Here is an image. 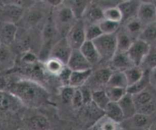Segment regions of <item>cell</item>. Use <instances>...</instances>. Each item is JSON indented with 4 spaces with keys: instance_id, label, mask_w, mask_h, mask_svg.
<instances>
[{
    "instance_id": "38",
    "label": "cell",
    "mask_w": 156,
    "mask_h": 130,
    "mask_svg": "<svg viewBox=\"0 0 156 130\" xmlns=\"http://www.w3.org/2000/svg\"><path fill=\"white\" fill-rule=\"evenodd\" d=\"M131 119L133 120V125L136 128H144L148 125L149 122V116L140 113H136Z\"/></svg>"
},
{
    "instance_id": "30",
    "label": "cell",
    "mask_w": 156,
    "mask_h": 130,
    "mask_svg": "<svg viewBox=\"0 0 156 130\" xmlns=\"http://www.w3.org/2000/svg\"><path fill=\"white\" fill-rule=\"evenodd\" d=\"M45 71L48 74H51L53 76L58 77L61 72L62 71L63 68L66 66L63 63L59 61L58 60L55 59V58H48L46 60L45 63L44 64Z\"/></svg>"
},
{
    "instance_id": "32",
    "label": "cell",
    "mask_w": 156,
    "mask_h": 130,
    "mask_svg": "<svg viewBox=\"0 0 156 130\" xmlns=\"http://www.w3.org/2000/svg\"><path fill=\"white\" fill-rule=\"evenodd\" d=\"M139 39L145 41L149 45L156 42V23L145 26L139 36Z\"/></svg>"
},
{
    "instance_id": "25",
    "label": "cell",
    "mask_w": 156,
    "mask_h": 130,
    "mask_svg": "<svg viewBox=\"0 0 156 130\" xmlns=\"http://www.w3.org/2000/svg\"><path fill=\"white\" fill-rule=\"evenodd\" d=\"M106 86L126 90L128 87V83L123 71H112Z\"/></svg>"
},
{
    "instance_id": "47",
    "label": "cell",
    "mask_w": 156,
    "mask_h": 130,
    "mask_svg": "<svg viewBox=\"0 0 156 130\" xmlns=\"http://www.w3.org/2000/svg\"><path fill=\"white\" fill-rule=\"evenodd\" d=\"M148 130H156V122H154L152 125H151V126L149 127Z\"/></svg>"
},
{
    "instance_id": "3",
    "label": "cell",
    "mask_w": 156,
    "mask_h": 130,
    "mask_svg": "<svg viewBox=\"0 0 156 130\" xmlns=\"http://www.w3.org/2000/svg\"><path fill=\"white\" fill-rule=\"evenodd\" d=\"M151 46L140 39H136L129 50L127 54L134 66L141 67L149 54Z\"/></svg>"
},
{
    "instance_id": "12",
    "label": "cell",
    "mask_w": 156,
    "mask_h": 130,
    "mask_svg": "<svg viewBox=\"0 0 156 130\" xmlns=\"http://www.w3.org/2000/svg\"><path fill=\"white\" fill-rule=\"evenodd\" d=\"M109 61L112 68L115 70L114 71H125L134 67L126 52L117 51Z\"/></svg>"
},
{
    "instance_id": "39",
    "label": "cell",
    "mask_w": 156,
    "mask_h": 130,
    "mask_svg": "<svg viewBox=\"0 0 156 130\" xmlns=\"http://www.w3.org/2000/svg\"><path fill=\"white\" fill-rule=\"evenodd\" d=\"M70 104L74 109H79L83 105V96H82L80 88H77V89L75 90L74 94H73Z\"/></svg>"
},
{
    "instance_id": "45",
    "label": "cell",
    "mask_w": 156,
    "mask_h": 130,
    "mask_svg": "<svg viewBox=\"0 0 156 130\" xmlns=\"http://www.w3.org/2000/svg\"><path fill=\"white\" fill-rule=\"evenodd\" d=\"M150 83L154 87H156V68L149 71Z\"/></svg>"
},
{
    "instance_id": "37",
    "label": "cell",
    "mask_w": 156,
    "mask_h": 130,
    "mask_svg": "<svg viewBox=\"0 0 156 130\" xmlns=\"http://www.w3.org/2000/svg\"><path fill=\"white\" fill-rule=\"evenodd\" d=\"M75 88L70 86H62L60 90V95L63 102L66 104H69L71 103L72 98L75 92Z\"/></svg>"
},
{
    "instance_id": "10",
    "label": "cell",
    "mask_w": 156,
    "mask_h": 130,
    "mask_svg": "<svg viewBox=\"0 0 156 130\" xmlns=\"http://www.w3.org/2000/svg\"><path fill=\"white\" fill-rule=\"evenodd\" d=\"M1 17L3 22L14 23L19 22L24 14V9L15 3L6 4L1 9Z\"/></svg>"
},
{
    "instance_id": "23",
    "label": "cell",
    "mask_w": 156,
    "mask_h": 130,
    "mask_svg": "<svg viewBox=\"0 0 156 130\" xmlns=\"http://www.w3.org/2000/svg\"><path fill=\"white\" fill-rule=\"evenodd\" d=\"M144 28L145 26L141 23L137 17L126 21L125 30L133 38H136V39H138Z\"/></svg>"
},
{
    "instance_id": "29",
    "label": "cell",
    "mask_w": 156,
    "mask_h": 130,
    "mask_svg": "<svg viewBox=\"0 0 156 130\" xmlns=\"http://www.w3.org/2000/svg\"><path fill=\"white\" fill-rule=\"evenodd\" d=\"M123 72L125 74L126 77L128 86H130L137 83L139 80L142 79L144 74H145V71L141 67L136 66L132 67Z\"/></svg>"
},
{
    "instance_id": "46",
    "label": "cell",
    "mask_w": 156,
    "mask_h": 130,
    "mask_svg": "<svg viewBox=\"0 0 156 130\" xmlns=\"http://www.w3.org/2000/svg\"><path fill=\"white\" fill-rule=\"evenodd\" d=\"M47 2L49 3V5L57 8V7H59L61 5H62L63 1H61V0H48V1H47Z\"/></svg>"
},
{
    "instance_id": "18",
    "label": "cell",
    "mask_w": 156,
    "mask_h": 130,
    "mask_svg": "<svg viewBox=\"0 0 156 130\" xmlns=\"http://www.w3.org/2000/svg\"><path fill=\"white\" fill-rule=\"evenodd\" d=\"M92 75V69L83 71H72L70 75L69 86L77 89L84 86Z\"/></svg>"
},
{
    "instance_id": "20",
    "label": "cell",
    "mask_w": 156,
    "mask_h": 130,
    "mask_svg": "<svg viewBox=\"0 0 156 130\" xmlns=\"http://www.w3.org/2000/svg\"><path fill=\"white\" fill-rule=\"evenodd\" d=\"M20 103L12 94L7 91H0V112H5L14 108Z\"/></svg>"
},
{
    "instance_id": "48",
    "label": "cell",
    "mask_w": 156,
    "mask_h": 130,
    "mask_svg": "<svg viewBox=\"0 0 156 130\" xmlns=\"http://www.w3.org/2000/svg\"><path fill=\"white\" fill-rule=\"evenodd\" d=\"M2 45V43H1V41H0V46Z\"/></svg>"
},
{
    "instance_id": "11",
    "label": "cell",
    "mask_w": 156,
    "mask_h": 130,
    "mask_svg": "<svg viewBox=\"0 0 156 130\" xmlns=\"http://www.w3.org/2000/svg\"><path fill=\"white\" fill-rule=\"evenodd\" d=\"M75 20H76V18H75L73 12L70 9V7L67 6L66 4L63 6L60 7L58 11L57 12L56 26L59 25L60 28H62L63 30H65V28H67L69 31L72 25L75 23Z\"/></svg>"
},
{
    "instance_id": "28",
    "label": "cell",
    "mask_w": 156,
    "mask_h": 130,
    "mask_svg": "<svg viewBox=\"0 0 156 130\" xmlns=\"http://www.w3.org/2000/svg\"><path fill=\"white\" fill-rule=\"evenodd\" d=\"M69 3L67 4V6L70 7V9L73 12L76 19L80 20L81 18L83 17L85 12L87 9L88 5L90 4V1H69Z\"/></svg>"
},
{
    "instance_id": "6",
    "label": "cell",
    "mask_w": 156,
    "mask_h": 130,
    "mask_svg": "<svg viewBox=\"0 0 156 130\" xmlns=\"http://www.w3.org/2000/svg\"><path fill=\"white\" fill-rule=\"evenodd\" d=\"M71 51L72 48L67 42L65 37H64L52 46L49 58L58 60L64 65H66L70 58Z\"/></svg>"
},
{
    "instance_id": "44",
    "label": "cell",
    "mask_w": 156,
    "mask_h": 130,
    "mask_svg": "<svg viewBox=\"0 0 156 130\" xmlns=\"http://www.w3.org/2000/svg\"><path fill=\"white\" fill-rule=\"evenodd\" d=\"M41 15L38 12H32L30 13L28 15V17L27 19V21L28 22V23L31 24H34L37 23L39 21V19H41Z\"/></svg>"
},
{
    "instance_id": "7",
    "label": "cell",
    "mask_w": 156,
    "mask_h": 130,
    "mask_svg": "<svg viewBox=\"0 0 156 130\" xmlns=\"http://www.w3.org/2000/svg\"><path fill=\"white\" fill-rule=\"evenodd\" d=\"M137 19L145 27L156 23V4L151 2H141Z\"/></svg>"
},
{
    "instance_id": "34",
    "label": "cell",
    "mask_w": 156,
    "mask_h": 130,
    "mask_svg": "<svg viewBox=\"0 0 156 130\" xmlns=\"http://www.w3.org/2000/svg\"><path fill=\"white\" fill-rule=\"evenodd\" d=\"M112 73V71L110 68H101V69L97 70L94 74V81L99 85L106 86Z\"/></svg>"
},
{
    "instance_id": "49",
    "label": "cell",
    "mask_w": 156,
    "mask_h": 130,
    "mask_svg": "<svg viewBox=\"0 0 156 130\" xmlns=\"http://www.w3.org/2000/svg\"><path fill=\"white\" fill-rule=\"evenodd\" d=\"M18 130H25V129H22V128H20V129H18Z\"/></svg>"
},
{
    "instance_id": "33",
    "label": "cell",
    "mask_w": 156,
    "mask_h": 130,
    "mask_svg": "<svg viewBox=\"0 0 156 130\" xmlns=\"http://www.w3.org/2000/svg\"><path fill=\"white\" fill-rule=\"evenodd\" d=\"M103 35L98 24L85 25V38L86 41H94Z\"/></svg>"
},
{
    "instance_id": "9",
    "label": "cell",
    "mask_w": 156,
    "mask_h": 130,
    "mask_svg": "<svg viewBox=\"0 0 156 130\" xmlns=\"http://www.w3.org/2000/svg\"><path fill=\"white\" fill-rule=\"evenodd\" d=\"M18 27L16 24L9 22L0 23V41L2 45L11 46L16 40Z\"/></svg>"
},
{
    "instance_id": "19",
    "label": "cell",
    "mask_w": 156,
    "mask_h": 130,
    "mask_svg": "<svg viewBox=\"0 0 156 130\" xmlns=\"http://www.w3.org/2000/svg\"><path fill=\"white\" fill-rule=\"evenodd\" d=\"M28 130H50L49 120L43 115H36L30 118L27 123Z\"/></svg>"
},
{
    "instance_id": "50",
    "label": "cell",
    "mask_w": 156,
    "mask_h": 130,
    "mask_svg": "<svg viewBox=\"0 0 156 130\" xmlns=\"http://www.w3.org/2000/svg\"><path fill=\"white\" fill-rule=\"evenodd\" d=\"M73 130H76V129H73Z\"/></svg>"
},
{
    "instance_id": "27",
    "label": "cell",
    "mask_w": 156,
    "mask_h": 130,
    "mask_svg": "<svg viewBox=\"0 0 156 130\" xmlns=\"http://www.w3.org/2000/svg\"><path fill=\"white\" fill-rule=\"evenodd\" d=\"M150 83V79H149V71H145L143 77H142L140 80L136 83L135 84L132 85V86H128L126 89V93L131 94L132 96L136 95L138 93L143 92L145 90L148 85Z\"/></svg>"
},
{
    "instance_id": "41",
    "label": "cell",
    "mask_w": 156,
    "mask_h": 130,
    "mask_svg": "<svg viewBox=\"0 0 156 130\" xmlns=\"http://www.w3.org/2000/svg\"><path fill=\"white\" fill-rule=\"evenodd\" d=\"M71 74L72 71L70 69H69L67 66H65L63 68L62 71H61V74L58 77L59 78L61 83L63 84V86H68Z\"/></svg>"
},
{
    "instance_id": "2",
    "label": "cell",
    "mask_w": 156,
    "mask_h": 130,
    "mask_svg": "<svg viewBox=\"0 0 156 130\" xmlns=\"http://www.w3.org/2000/svg\"><path fill=\"white\" fill-rule=\"evenodd\" d=\"M93 43L101 59L110 61L117 52L115 35H102Z\"/></svg>"
},
{
    "instance_id": "51",
    "label": "cell",
    "mask_w": 156,
    "mask_h": 130,
    "mask_svg": "<svg viewBox=\"0 0 156 130\" xmlns=\"http://www.w3.org/2000/svg\"><path fill=\"white\" fill-rule=\"evenodd\" d=\"M121 130H123V129H121Z\"/></svg>"
},
{
    "instance_id": "4",
    "label": "cell",
    "mask_w": 156,
    "mask_h": 130,
    "mask_svg": "<svg viewBox=\"0 0 156 130\" xmlns=\"http://www.w3.org/2000/svg\"><path fill=\"white\" fill-rule=\"evenodd\" d=\"M133 97L136 105V113H140L149 116L155 112V103L153 99L152 95L149 92L145 90Z\"/></svg>"
},
{
    "instance_id": "43",
    "label": "cell",
    "mask_w": 156,
    "mask_h": 130,
    "mask_svg": "<svg viewBox=\"0 0 156 130\" xmlns=\"http://www.w3.org/2000/svg\"><path fill=\"white\" fill-rule=\"evenodd\" d=\"M22 61L25 64H32L36 61V57L31 52H25L22 57Z\"/></svg>"
},
{
    "instance_id": "16",
    "label": "cell",
    "mask_w": 156,
    "mask_h": 130,
    "mask_svg": "<svg viewBox=\"0 0 156 130\" xmlns=\"http://www.w3.org/2000/svg\"><path fill=\"white\" fill-rule=\"evenodd\" d=\"M118 104L123 113L125 119H131L136 113V105L133 100V97L131 94L126 93L125 96L118 102Z\"/></svg>"
},
{
    "instance_id": "13",
    "label": "cell",
    "mask_w": 156,
    "mask_h": 130,
    "mask_svg": "<svg viewBox=\"0 0 156 130\" xmlns=\"http://www.w3.org/2000/svg\"><path fill=\"white\" fill-rule=\"evenodd\" d=\"M141 2L138 1H123L118 4L123 17V21H127L133 18L137 17L138 10ZM122 21V22H123Z\"/></svg>"
},
{
    "instance_id": "8",
    "label": "cell",
    "mask_w": 156,
    "mask_h": 130,
    "mask_svg": "<svg viewBox=\"0 0 156 130\" xmlns=\"http://www.w3.org/2000/svg\"><path fill=\"white\" fill-rule=\"evenodd\" d=\"M66 66L72 71H83L92 69V65L88 62L80 50H72Z\"/></svg>"
},
{
    "instance_id": "42",
    "label": "cell",
    "mask_w": 156,
    "mask_h": 130,
    "mask_svg": "<svg viewBox=\"0 0 156 130\" xmlns=\"http://www.w3.org/2000/svg\"><path fill=\"white\" fill-rule=\"evenodd\" d=\"M80 91H81L82 96H83V105H88L92 103V93L90 90L86 86H82L80 88Z\"/></svg>"
},
{
    "instance_id": "24",
    "label": "cell",
    "mask_w": 156,
    "mask_h": 130,
    "mask_svg": "<svg viewBox=\"0 0 156 130\" xmlns=\"http://www.w3.org/2000/svg\"><path fill=\"white\" fill-rule=\"evenodd\" d=\"M14 64V56L9 47L0 46V70L6 69Z\"/></svg>"
},
{
    "instance_id": "1",
    "label": "cell",
    "mask_w": 156,
    "mask_h": 130,
    "mask_svg": "<svg viewBox=\"0 0 156 130\" xmlns=\"http://www.w3.org/2000/svg\"><path fill=\"white\" fill-rule=\"evenodd\" d=\"M9 92L23 105L38 108L48 100V93L41 84L31 80H19L9 86Z\"/></svg>"
},
{
    "instance_id": "17",
    "label": "cell",
    "mask_w": 156,
    "mask_h": 130,
    "mask_svg": "<svg viewBox=\"0 0 156 130\" xmlns=\"http://www.w3.org/2000/svg\"><path fill=\"white\" fill-rule=\"evenodd\" d=\"M120 123L115 122L105 115L97 119L91 125L90 130H121Z\"/></svg>"
},
{
    "instance_id": "22",
    "label": "cell",
    "mask_w": 156,
    "mask_h": 130,
    "mask_svg": "<svg viewBox=\"0 0 156 130\" xmlns=\"http://www.w3.org/2000/svg\"><path fill=\"white\" fill-rule=\"evenodd\" d=\"M116 35V43H117V51L119 52H127L130 46L135 41L126 30L119 31L115 34Z\"/></svg>"
},
{
    "instance_id": "26",
    "label": "cell",
    "mask_w": 156,
    "mask_h": 130,
    "mask_svg": "<svg viewBox=\"0 0 156 130\" xmlns=\"http://www.w3.org/2000/svg\"><path fill=\"white\" fill-rule=\"evenodd\" d=\"M92 103L99 110L104 112L110 101L105 92V90H97L92 93Z\"/></svg>"
},
{
    "instance_id": "40",
    "label": "cell",
    "mask_w": 156,
    "mask_h": 130,
    "mask_svg": "<svg viewBox=\"0 0 156 130\" xmlns=\"http://www.w3.org/2000/svg\"><path fill=\"white\" fill-rule=\"evenodd\" d=\"M144 63H145V64L149 68L150 71L156 68V47H153V48L151 47L149 54L147 56L146 59L145 60Z\"/></svg>"
},
{
    "instance_id": "5",
    "label": "cell",
    "mask_w": 156,
    "mask_h": 130,
    "mask_svg": "<svg viewBox=\"0 0 156 130\" xmlns=\"http://www.w3.org/2000/svg\"><path fill=\"white\" fill-rule=\"evenodd\" d=\"M65 38L72 50H79L86 41L84 22L81 20L75 22Z\"/></svg>"
},
{
    "instance_id": "31",
    "label": "cell",
    "mask_w": 156,
    "mask_h": 130,
    "mask_svg": "<svg viewBox=\"0 0 156 130\" xmlns=\"http://www.w3.org/2000/svg\"><path fill=\"white\" fill-rule=\"evenodd\" d=\"M103 18L106 20L116 22L119 24H120L123 21L122 14L118 5L104 9H103Z\"/></svg>"
},
{
    "instance_id": "35",
    "label": "cell",
    "mask_w": 156,
    "mask_h": 130,
    "mask_svg": "<svg viewBox=\"0 0 156 130\" xmlns=\"http://www.w3.org/2000/svg\"><path fill=\"white\" fill-rule=\"evenodd\" d=\"M105 92L111 103H118L126 93V90L106 86Z\"/></svg>"
},
{
    "instance_id": "36",
    "label": "cell",
    "mask_w": 156,
    "mask_h": 130,
    "mask_svg": "<svg viewBox=\"0 0 156 130\" xmlns=\"http://www.w3.org/2000/svg\"><path fill=\"white\" fill-rule=\"evenodd\" d=\"M98 25L103 35H115L120 24L103 19Z\"/></svg>"
},
{
    "instance_id": "14",
    "label": "cell",
    "mask_w": 156,
    "mask_h": 130,
    "mask_svg": "<svg viewBox=\"0 0 156 130\" xmlns=\"http://www.w3.org/2000/svg\"><path fill=\"white\" fill-rule=\"evenodd\" d=\"M88 24H99L103 18V9L98 4H92L90 2L83 15Z\"/></svg>"
},
{
    "instance_id": "21",
    "label": "cell",
    "mask_w": 156,
    "mask_h": 130,
    "mask_svg": "<svg viewBox=\"0 0 156 130\" xmlns=\"http://www.w3.org/2000/svg\"><path fill=\"white\" fill-rule=\"evenodd\" d=\"M103 113L105 116L118 123H121L125 119L123 113L118 103H109Z\"/></svg>"
},
{
    "instance_id": "15",
    "label": "cell",
    "mask_w": 156,
    "mask_h": 130,
    "mask_svg": "<svg viewBox=\"0 0 156 130\" xmlns=\"http://www.w3.org/2000/svg\"><path fill=\"white\" fill-rule=\"evenodd\" d=\"M79 50L92 66L101 60L93 41H86Z\"/></svg>"
}]
</instances>
